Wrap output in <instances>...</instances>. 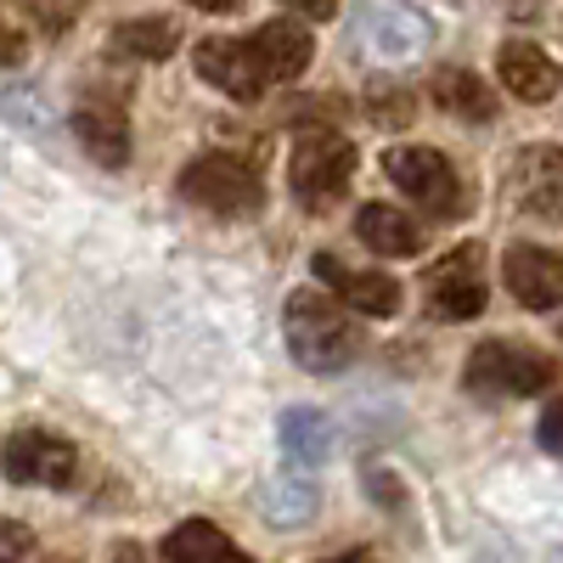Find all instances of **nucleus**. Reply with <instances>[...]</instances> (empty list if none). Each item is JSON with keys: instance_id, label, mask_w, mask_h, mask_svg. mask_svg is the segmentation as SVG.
<instances>
[{"instance_id": "9", "label": "nucleus", "mask_w": 563, "mask_h": 563, "mask_svg": "<svg viewBox=\"0 0 563 563\" xmlns=\"http://www.w3.org/2000/svg\"><path fill=\"white\" fill-rule=\"evenodd\" d=\"M0 467H7V479L12 485H45V490H57V485H74L79 474V451L57 434H12L7 451H0Z\"/></svg>"}, {"instance_id": "7", "label": "nucleus", "mask_w": 563, "mask_h": 563, "mask_svg": "<svg viewBox=\"0 0 563 563\" xmlns=\"http://www.w3.org/2000/svg\"><path fill=\"white\" fill-rule=\"evenodd\" d=\"M355 45L372 63H411L429 52V23H422L411 7H395V0H372L355 18Z\"/></svg>"}, {"instance_id": "17", "label": "nucleus", "mask_w": 563, "mask_h": 563, "mask_svg": "<svg viewBox=\"0 0 563 563\" xmlns=\"http://www.w3.org/2000/svg\"><path fill=\"white\" fill-rule=\"evenodd\" d=\"M429 90H434V102H440L451 119H467V124H490V119H496L490 85H485L479 74H467V68H440Z\"/></svg>"}, {"instance_id": "18", "label": "nucleus", "mask_w": 563, "mask_h": 563, "mask_svg": "<svg viewBox=\"0 0 563 563\" xmlns=\"http://www.w3.org/2000/svg\"><path fill=\"white\" fill-rule=\"evenodd\" d=\"M175 45H180V29L169 18H135V23L113 29V52L135 57V63H164V57H175Z\"/></svg>"}, {"instance_id": "14", "label": "nucleus", "mask_w": 563, "mask_h": 563, "mask_svg": "<svg viewBox=\"0 0 563 563\" xmlns=\"http://www.w3.org/2000/svg\"><path fill=\"white\" fill-rule=\"evenodd\" d=\"M496 68H501V85H507L519 102H552L558 85H563L558 63L541 52V45H530V40H507L501 57H496Z\"/></svg>"}, {"instance_id": "13", "label": "nucleus", "mask_w": 563, "mask_h": 563, "mask_svg": "<svg viewBox=\"0 0 563 563\" xmlns=\"http://www.w3.org/2000/svg\"><path fill=\"white\" fill-rule=\"evenodd\" d=\"M316 276L333 282V294H339L350 310H361V316H395V310H400V282L384 276V271H350V265L333 260V254H316Z\"/></svg>"}, {"instance_id": "19", "label": "nucleus", "mask_w": 563, "mask_h": 563, "mask_svg": "<svg viewBox=\"0 0 563 563\" xmlns=\"http://www.w3.org/2000/svg\"><path fill=\"white\" fill-rule=\"evenodd\" d=\"M327 445H333V429H327L321 411H310V406L282 411V451H288L299 467H316L327 456Z\"/></svg>"}, {"instance_id": "11", "label": "nucleus", "mask_w": 563, "mask_h": 563, "mask_svg": "<svg viewBox=\"0 0 563 563\" xmlns=\"http://www.w3.org/2000/svg\"><path fill=\"white\" fill-rule=\"evenodd\" d=\"M501 271H507L512 299H519L525 310H563V254L519 243V249H507Z\"/></svg>"}, {"instance_id": "4", "label": "nucleus", "mask_w": 563, "mask_h": 563, "mask_svg": "<svg viewBox=\"0 0 563 563\" xmlns=\"http://www.w3.org/2000/svg\"><path fill=\"white\" fill-rule=\"evenodd\" d=\"M180 198L209 209V214H260L265 186H260L254 164L231 158V153H203L180 169Z\"/></svg>"}, {"instance_id": "8", "label": "nucleus", "mask_w": 563, "mask_h": 563, "mask_svg": "<svg viewBox=\"0 0 563 563\" xmlns=\"http://www.w3.org/2000/svg\"><path fill=\"white\" fill-rule=\"evenodd\" d=\"M422 294H429V310L445 316V321H467L485 310V254L467 243V249H451L445 260L429 265L422 276Z\"/></svg>"}, {"instance_id": "29", "label": "nucleus", "mask_w": 563, "mask_h": 563, "mask_svg": "<svg viewBox=\"0 0 563 563\" xmlns=\"http://www.w3.org/2000/svg\"><path fill=\"white\" fill-rule=\"evenodd\" d=\"M45 563H74V558H45Z\"/></svg>"}, {"instance_id": "25", "label": "nucleus", "mask_w": 563, "mask_h": 563, "mask_svg": "<svg viewBox=\"0 0 563 563\" xmlns=\"http://www.w3.org/2000/svg\"><path fill=\"white\" fill-rule=\"evenodd\" d=\"M288 12H299V18H333L339 12V0H282Z\"/></svg>"}, {"instance_id": "10", "label": "nucleus", "mask_w": 563, "mask_h": 563, "mask_svg": "<svg viewBox=\"0 0 563 563\" xmlns=\"http://www.w3.org/2000/svg\"><path fill=\"white\" fill-rule=\"evenodd\" d=\"M507 192L536 220H563V147H525V153H512Z\"/></svg>"}, {"instance_id": "24", "label": "nucleus", "mask_w": 563, "mask_h": 563, "mask_svg": "<svg viewBox=\"0 0 563 563\" xmlns=\"http://www.w3.org/2000/svg\"><path fill=\"white\" fill-rule=\"evenodd\" d=\"M18 63H23V34L0 18V68H18Z\"/></svg>"}, {"instance_id": "1", "label": "nucleus", "mask_w": 563, "mask_h": 563, "mask_svg": "<svg viewBox=\"0 0 563 563\" xmlns=\"http://www.w3.org/2000/svg\"><path fill=\"white\" fill-rule=\"evenodd\" d=\"M310 57H316L310 34L299 23H288V18L254 29L249 40H198V52H192L198 74L214 90H225V97H238V102H254V97H265L271 85L299 79L310 68Z\"/></svg>"}, {"instance_id": "5", "label": "nucleus", "mask_w": 563, "mask_h": 563, "mask_svg": "<svg viewBox=\"0 0 563 563\" xmlns=\"http://www.w3.org/2000/svg\"><path fill=\"white\" fill-rule=\"evenodd\" d=\"M384 169H389V180L400 186V192L422 214H434V220L467 214V192H462V180H456V169H451L445 153H434V147H389L384 153Z\"/></svg>"}, {"instance_id": "27", "label": "nucleus", "mask_w": 563, "mask_h": 563, "mask_svg": "<svg viewBox=\"0 0 563 563\" xmlns=\"http://www.w3.org/2000/svg\"><path fill=\"white\" fill-rule=\"evenodd\" d=\"M327 563H378L372 552H339V558H327Z\"/></svg>"}, {"instance_id": "26", "label": "nucleus", "mask_w": 563, "mask_h": 563, "mask_svg": "<svg viewBox=\"0 0 563 563\" xmlns=\"http://www.w3.org/2000/svg\"><path fill=\"white\" fill-rule=\"evenodd\" d=\"M192 7H203V12H238L243 0H192Z\"/></svg>"}, {"instance_id": "2", "label": "nucleus", "mask_w": 563, "mask_h": 563, "mask_svg": "<svg viewBox=\"0 0 563 563\" xmlns=\"http://www.w3.org/2000/svg\"><path fill=\"white\" fill-rule=\"evenodd\" d=\"M288 350L305 372H321V378H333L344 372L361 350H366V333L355 327V316L344 305H333L327 294L305 288L288 299Z\"/></svg>"}, {"instance_id": "21", "label": "nucleus", "mask_w": 563, "mask_h": 563, "mask_svg": "<svg viewBox=\"0 0 563 563\" xmlns=\"http://www.w3.org/2000/svg\"><path fill=\"white\" fill-rule=\"evenodd\" d=\"M23 12H29L45 34H63V29L85 12V0H23Z\"/></svg>"}, {"instance_id": "3", "label": "nucleus", "mask_w": 563, "mask_h": 563, "mask_svg": "<svg viewBox=\"0 0 563 563\" xmlns=\"http://www.w3.org/2000/svg\"><path fill=\"white\" fill-rule=\"evenodd\" d=\"M350 175H355V147L339 130H305L294 141V158H288V186L299 209L327 214L344 192H350Z\"/></svg>"}, {"instance_id": "16", "label": "nucleus", "mask_w": 563, "mask_h": 563, "mask_svg": "<svg viewBox=\"0 0 563 563\" xmlns=\"http://www.w3.org/2000/svg\"><path fill=\"white\" fill-rule=\"evenodd\" d=\"M164 563H254L249 552H238L225 530H214L209 519H192V525H175L169 541H164Z\"/></svg>"}, {"instance_id": "22", "label": "nucleus", "mask_w": 563, "mask_h": 563, "mask_svg": "<svg viewBox=\"0 0 563 563\" xmlns=\"http://www.w3.org/2000/svg\"><path fill=\"white\" fill-rule=\"evenodd\" d=\"M29 547H34V536L23 525H0V563H23Z\"/></svg>"}, {"instance_id": "28", "label": "nucleus", "mask_w": 563, "mask_h": 563, "mask_svg": "<svg viewBox=\"0 0 563 563\" xmlns=\"http://www.w3.org/2000/svg\"><path fill=\"white\" fill-rule=\"evenodd\" d=\"M113 563H147V558H141V547H119V558Z\"/></svg>"}, {"instance_id": "20", "label": "nucleus", "mask_w": 563, "mask_h": 563, "mask_svg": "<svg viewBox=\"0 0 563 563\" xmlns=\"http://www.w3.org/2000/svg\"><path fill=\"white\" fill-rule=\"evenodd\" d=\"M366 113H372V124H389V130H400V124H411L417 102H411V90H400V85H378V90L366 97Z\"/></svg>"}, {"instance_id": "12", "label": "nucleus", "mask_w": 563, "mask_h": 563, "mask_svg": "<svg viewBox=\"0 0 563 563\" xmlns=\"http://www.w3.org/2000/svg\"><path fill=\"white\" fill-rule=\"evenodd\" d=\"M74 135L97 164H108V169L130 164V113L113 97H85L74 108Z\"/></svg>"}, {"instance_id": "15", "label": "nucleus", "mask_w": 563, "mask_h": 563, "mask_svg": "<svg viewBox=\"0 0 563 563\" xmlns=\"http://www.w3.org/2000/svg\"><path fill=\"white\" fill-rule=\"evenodd\" d=\"M355 238H361L372 254H389V260H411V254L422 249L417 220L400 214V209H389V203H366V209L355 214Z\"/></svg>"}, {"instance_id": "23", "label": "nucleus", "mask_w": 563, "mask_h": 563, "mask_svg": "<svg viewBox=\"0 0 563 563\" xmlns=\"http://www.w3.org/2000/svg\"><path fill=\"white\" fill-rule=\"evenodd\" d=\"M541 445H547L552 456H563V395L541 411Z\"/></svg>"}, {"instance_id": "6", "label": "nucleus", "mask_w": 563, "mask_h": 563, "mask_svg": "<svg viewBox=\"0 0 563 563\" xmlns=\"http://www.w3.org/2000/svg\"><path fill=\"white\" fill-rule=\"evenodd\" d=\"M558 384V361L530 344H479L467 355V389L479 395H541Z\"/></svg>"}]
</instances>
